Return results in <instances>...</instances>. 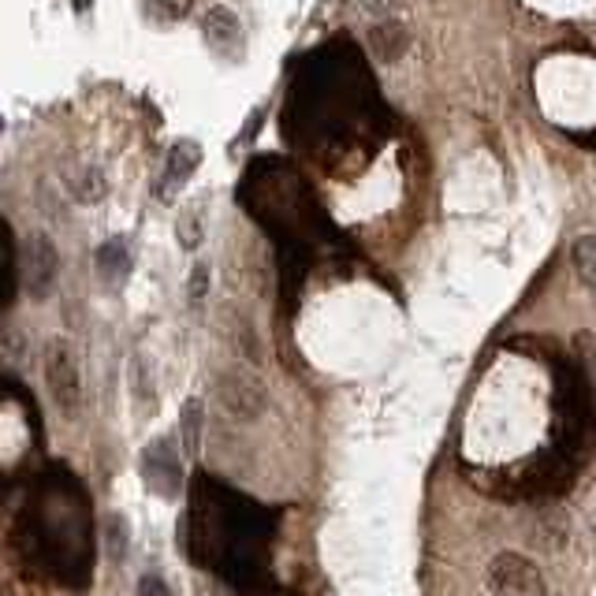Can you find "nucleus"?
Here are the masks:
<instances>
[{"label": "nucleus", "mask_w": 596, "mask_h": 596, "mask_svg": "<svg viewBox=\"0 0 596 596\" xmlns=\"http://www.w3.org/2000/svg\"><path fill=\"white\" fill-rule=\"evenodd\" d=\"M202 165V146L198 142H176L172 154H168V172H165V183L176 187V183H187L194 176V168Z\"/></svg>", "instance_id": "obj_7"}, {"label": "nucleus", "mask_w": 596, "mask_h": 596, "mask_svg": "<svg viewBox=\"0 0 596 596\" xmlns=\"http://www.w3.org/2000/svg\"><path fill=\"white\" fill-rule=\"evenodd\" d=\"M138 596H172L165 578H157V574H146V578L138 582Z\"/></svg>", "instance_id": "obj_16"}, {"label": "nucleus", "mask_w": 596, "mask_h": 596, "mask_svg": "<svg viewBox=\"0 0 596 596\" xmlns=\"http://www.w3.org/2000/svg\"><path fill=\"white\" fill-rule=\"evenodd\" d=\"M45 384L53 392V403L64 418H79L82 411V369L68 339H53L45 347Z\"/></svg>", "instance_id": "obj_1"}, {"label": "nucleus", "mask_w": 596, "mask_h": 596, "mask_svg": "<svg viewBox=\"0 0 596 596\" xmlns=\"http://www.w3.org/2000/svg\"><path fill=\"white\" fill-rule=\"evenodd\" d=\"M488 593L492 596H544V574L533 560L518 552H499L488 563Z\"/></svg>", "instance_id": "obj_2"}, {"label": "nucleus", "mask_w": 596, "mask_h": 596, "mask_svg": "<svg viewBox=\"0 0 596 596\" xmlns=\"http://www.w3.org/2000/svg\"><path fill=\"white\" fill-rule=\"evenodd\" d=\"M574 265H578V277L585 288H593V280H596V239L593 235H585V239H578V246H574Z\"/></svg>", "instance_id": "obj_9"}, {"label": "nucleus", "mask_w": 596, "mask_h": 596, "mask_svg": "<svg viewBox=\"0 0 596 596\" xmlns=\"http://www.w3.org/2000/svg\"><path fill=\"white\" fill-rule=\"evenodd\" d=\"M75 198H79V202H101V198H105V176H101L98 168L82 172L79 187H75Z\"/></svg>", "instance_id": "obj_12"}, {"label": "nucleus", "mask_w": 596, "mask_h": 596, "mask_svg": "<svg viewBox=\"0 0 596 596\" xmlns=\"http://www.w3.org/2000/svg\"><path fill=\"white\" fill-rule=\"evenodd\" d=\"M12 261H15L12 232H8V224H0V302H4L8 291H12Z\"/></svg>", "instance_id": "obj_10"}, {"label": "nucleus", "mask_w": 596, "mask_h": 596, "mask_svg": "<svg viewBox=\"0 0 596 596\" xmlns=\"http://www.w3.org/2000/svg\"><path fill=\"white\" fill-rule=\"evenodd\" d=\"M98 272L105 280H123L131 272V250H127V243L123 239H109L105 246L98 250Z\"/></svg>", "instance_id": "obj_8"}, {"label": "nucleus", "mask_w": 596, "mask_h": 596, "mask_svg": "<svg viewBox=\"0 0 596 596\" xmlns=\"http://www.w3.org/2000/svg\"><path fill=\"white\" fill-rule=\"evenodd\" d=\"M202 31H205V42H210V49L216 56H224V60H239V56H243V49H246L243 23H239V15H235L232 8H224V4L210 8Z\"/></svg>", "instance_id": "obj_5"}, {"label": "nucleus", "mask_w": 596, "mask_h": 596, "mask_svg": "<svg viewBox=\"0 0 596 596\" xmlns=\"http://www.w3.org/2000/svg\"><path fill=\"white\" fill-rule=\"evenodd\" d=\"M194 0H146L149 15L154 19H165V23H172V19H183L187 12H191Z\"/></svg>", "instance_id": "obj_13"}, {"label": "nucleus", "mask_w": 596, "mask_h": 596, "mask_svg": "<svg viewBox=\"0 0 596 596\" xmlns=\"http://www.w3.org/2000/svg\"><path fill=\"white\" fill-rule=\"evenodd\" d=\"M146 481H149V488H157L165 499H172L176 496V488H179V459H176V451H172V443L168 440H157L154 448L146 451Z\"/></svg>", "instance_id": "obj_6"}, {"label": "nucleus", "mask_w": 596, "mask_h": 596, "mask_svg": "<svg viewBox=\"0 0 596 596\" xmlns=\"http://www.w3.org/2000/svg\"><path fill=\"white\" fill-rule=\"evenodd\" d=\"M205 291H210V265H194V272H191V302H202Z\"/></svg>", "instance_id": "obj_15"}, {"label": "nucleus", "mask_w": 596, "mask_h": 596, "mask_svg": "<svg viewBox=\"0 0 596 596\" xmlns=\"http://www.w3.org/2000/svg\"><path fill=\"white\" fill-rule=\"evenodd\" d=\"M216 403H221L232 418H243V421L258 418L265 406V387L254 381L250 373H243V369H228V373H221V381H216Z\"/></svg>", "instance_id": "obj_3"}, {"label": "nucleus", "mask_w": 596, "mask_h": 596, "mask_svg": "<svg viewBox=\"0 0 596 596\" xmlns=\"http://www.w3.org/2000/svg\"><path fill=\"white\" fill-rule=\"evenodd\" d=\"M198 432H202V403L191 400L183 411V440H187V451H198Z\"/></svg>", "instance_id": "obj_14"}, {"label": "nucleus", "mask_w": 596, "mask_h": 596, "mask_svg": "<svg viewBox=\"0 0 596 596\" xmlns=\"http://www.w3.org/2000/svg\"><path fill=\"white\" fill-rule=\"evenodd\" d=\"M0 131H4V116H0Z\"/></svg>", "instance_id": "obj_18"}, {"label": "nucleus", "mask_w": 596, "mask_h": 596, "mask_svg": "<svg viewBox=\"0 0 596 596\" xmlns=\"http://www.w3.org/2000/svg\"><path fill=\"white\" fill-rule=\"evenodd\" d=\"M75 8H79V12H82V8H90V0H75Z\"/></svg>", "instance_id": "obj_17"}, {"label": "nucleus", "mask_w": 596, "mask_h": 596, "mask_svg": "<svg viewBox=\"0 0 596 596\" xmlns=\"http://www.w3.org/2000/svg\"><path fill=\"white\" fill-rule=\"evenodd\" d=\"M23 272H26V288H31L34 299H45L53 291L56 272H60V254H56V246L45 232H34L31 243H26Z\"/></svg>", "instance_id": "obj_4"}, {"label": "nucleus", "mask_w": 596, "mask_h": 596, "mask_svg": "<svg viewBox=\"0 0 596 596\" xmlns=\"http://www.w3.org/2000/svg\"><path fill=\"white\" fill-rule=\"evenodd\" d=\"M127 548H131L127 518L112 515V518H109V555H112V560H127Z\"/></svg>", "instance_id": "obj_11"}]
</instances>
